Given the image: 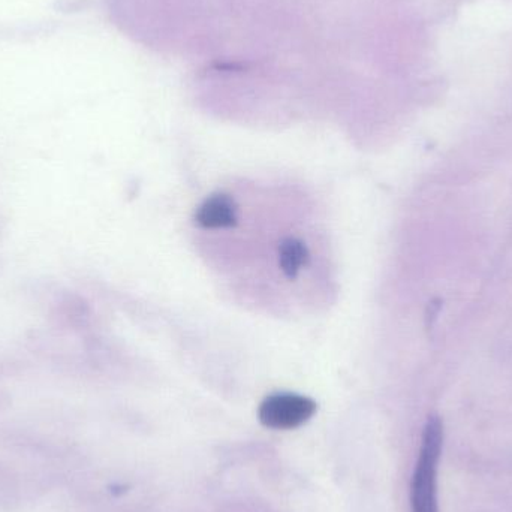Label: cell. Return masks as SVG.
Instances as JSON below:
<instances>
[{
	"mask_svg": "<svg viewBox=\"0 0 512 512\" xmlns=\"http://www.w3.org/2000/svg\"><path fill=\"white\" fill-rule=\"evenodd\" d=\"M195 222L204 230H225L237 224V206L233 198L225 194H215L207 198L197 215Z\"/></svg>",
	"mask_w": 512,
	"mask_h": 512,
	"instance_id": "3",
	"label": "cell"
},
{
	"mask_svg": "<svg viewBox=\"0 0 512 512\" xmlns=\"http://www.w3.org/2000/svg\"><path fill=\"white\" fill-rule=\"evenodd\" d=\"M316 403L294 393H276L265 397L258 409L259 421L268 429L292 430L306 424L315 415Z\"/></svg>",
	"mask_w": 512,
	"mask_h": 512,
	"instance_id": "2",
	"label": "cell"
},
{
	"mask_svg": "<svg viewBox=\"0 0 512 512\" xmlns=\"http://www.w3.org/2000/svg\"><path fill=\"white\" fill-rule=\"evenodd\" d=\"M309 261L306 245L297 239H285L279 246V264L289 279H295L298 271Z\"/></svg>",
	"mask_w": 512,
	"mask_h": 512,
	"instance_id": "4",
	"label": "cell"
},
{
	"mask_svg": "<svg viewBox=\"0 0 512 512\" xmlns=\"http://www.w3.org/2000/svg\"><path fill=\"white\" fill-rule=\"evenodd\" d=\"M442 445H444V426L441 418L433 415L424 427L420 454L412 475V512H439L438 468Z\"/></svg>",
	"mask_w": 512,
	"mask_h": 512,
	"instance_id": "1",
	"label": "cell"
},
{
	"mask_svg": "<svg viewBox=\"0 0 512 512\" xmlns=\"http://www.w3.org/2000/svg\"><path fill=\"white\" fill-rule=\"evenodd\" d=\"M20 490L17 475L0 463V505L14 508L20 502Z\"/></svg>",
	"mask_w": 512,
	"mask_h": 512,
	"instance_id": "5",
	"label": "cell"
}]
</instances>
